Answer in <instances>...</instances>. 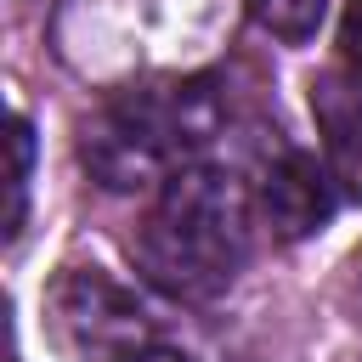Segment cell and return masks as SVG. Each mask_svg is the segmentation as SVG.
Wrapping results in <instances>:
<instances>
[{"instance_id": "obj_4", "label": "cell", "mask_w": 362, "mask_h": 362, "mask_svg": "<svg viewBox=\"0 0 362 362\" xmlns=\"http://www.w3.org/2000/svg\"><path fill=\"white\" fill-rule=\"evenodd\" d=\"M260 215H266V226H272L283 243H300V238H311V232L328 226V215H334V187H328V175L317 170L311 153L283 147L277 158H266Z\"/></svg>"}, {"instance_id": "obj_10", "label": "cell", "mask_w": 362, "mask_h": 362, "mask_svg": "<svg viewBox=\"0 0 362 362\" xmlns=\"http://www.w3.org/2000/svg\"><path fill=\"white\" fill-rule=\"evenodd\" d=\"M124 362H192V356H181V351H170V345H141V351H130Z\"/></svg>"}, {"instance_id": "obj_1", "label": "cell", "mask_w": 362, "mask_h": 362, "mask_svg": "<svg viewBox=\"0 0 362 362\" xmlns=\"http://www.w3.org/2000/svg\"><path fill=\"white\" fill-rule=\"evenodd\" d=\"M136 266L175 300H215L249 260V192L232 170L192 164L170 175L130 238Z\"/></svg>"}, {"instance_id": "obj_9", "label": "cell", "mask_w": 362, "mask_h": 362, "mask_svg": "<svg viewBox=\"0 0 362 362\" xmlns=\"http://www.w3.org/2000/svg\"><path fill=\"white\" fill-rule=\"evenodd\" d=\"M339 300H345V311L362 322V249L345 260V277H339Z\"/></svg>"}, {"instance_id": "obj_7", "label": "cell", "mask_w": 362, "mask_h": 362, "mask_svg": "<svg viewBox=\"0 0 362 362\" xmlns=\"http://www.w3.org/2000/svg\"><path fill=\"white\" fill-rule=\"evenodd\" d=\"M28 170H34V130L17 113L11 119V215H6V232L11 238L23 232V215H28Z\"/></svg>"}, {"instance_id": "obj_5", "label": "cell", "mask_w": 362, "mask_h": 362, "mask_svg": "<svg viewBox=\"0 0 362 362\" xmlns=\"http://www.w3.org/2000/svg\"><path fill=\"white\" fill-rule=\"evenodd\" d=\"M311 119L328 153V175L345 198H362V96L339 79H311Z\"/></svg>"}, {"instance_id": "obj_8", "label": "cell", "mask_w": 362, "mask_h": 362, "mask_svg": "<svg viewBox=\"0 0 362 362\" xmlns=\"http://www.w3.org/2000/svg\"><path fill=\"white\" fill-rule=\"evenodd\" d=\"M339 62H345V74L362 85V0H351L345 17H339Z\"/></svg>"}, {"instance_id": "obj_6", "label": "cell", "mask_w": 362, "mask_h": 362, "mask_svg": "<svg viewBox=\"0 0 362 362\" xmlns=\"http://www.w3.org/2000/svg\"><path fill=\"white\" fill-rule=\"evenodd\" d=\"M243 6H249V17H255L266 34H277V40H288V45L311 40L317 23H322V11H328V0H243Z\"/></svg>"}, {"instance_id": "obj_3", "label": "cell", "mask_w": 362, "mask_h": 362, "mask_svg": "<svg viewBox=\"0 0 362 362\" xmlns=\"http://www.w3.org/2000/svg\"><path fill=\"white\" fill-rule=\"evenodd\" d=\"M45 334L74 362H124L153 345V317L102 266H62L45 283Z\"/></svg>"}, {"instance_id": "obj_2", "label": "cell", "mask_w": 362, "mask_h": 362, "mask_svg": "<svg viewBox=\"0 0 362 362\" xmlns=\"http://www.w3.org/2000/svg\"><path fill=\"white\" fill-rule=\"evenodd\" d=\"M215 136H221V96L209 79L136 85L85 119L79 158L96 187L141 192V187H164L170 175L192 170Z\"/></svg>"}]
</instances>
